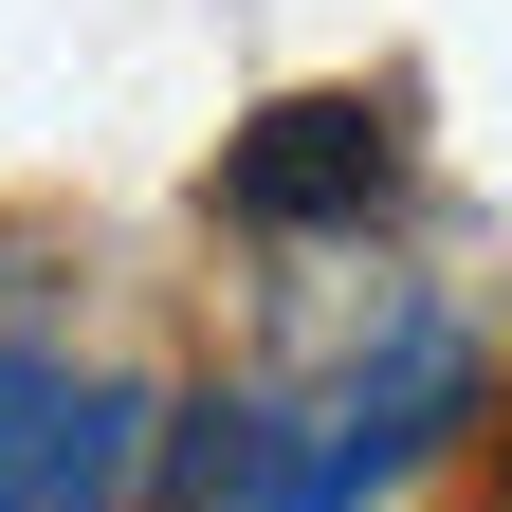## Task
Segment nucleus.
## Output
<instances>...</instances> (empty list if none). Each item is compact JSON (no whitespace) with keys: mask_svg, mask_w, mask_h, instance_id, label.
<instances>
[{"mask_svg":"<svg viewBox=\"0 0 512 512\" xmlns=\"http://www.w3.org/2000/svg\"><path fill=\"white\" fill-rule=\"evenodd\" d=\"M476 403H494V348L421 293L403 330H384V348H348L330 384H275L238 512H384L403 476H439V458L476 439Z\"/></svg>","mask_w":512,"mask_h":512,"instance_id":"1","label":"nucleus"},{"mask_svg":"<svg viewBox=\"0 0 512 512\" xmlns=\"http://www.w3.org/2000/svg\"><path fill=\"white\" fill-rule=\"evenodd\" d=\"M147 458H165V384L0 311V512H147Z\"/></svg>","mask_w":512,"mask_h":512,"instance_id":"2","label":"nucleus"},{"mask_svg":"<svg viewBox=\"0 0 512 512\" xmlns=\"http://www.w3.org/2000/svg\"><path fill=\"white\" fill-rule=\"evenodd\" d=\"M403 183H421L403 92H293V110H256L238 147H220L202 202H220V238H384Z\"/></svg>","mask_w":512,"mask_h":512,"instance_id":"3","label":"nucleus"},{"mask_svg":"<svg viewBox=\"0 0 512 512\" xmlns=\"http://www.w3.org/2000/svg\"><path fill=\"white\" fill-rule=\"evenodd\" d=\"M494 512H512V421H494Z\"/></svg>","mask_w":512,"mask_h":512,"instance_id":"4","label":"nucleus"}]
</instances>
